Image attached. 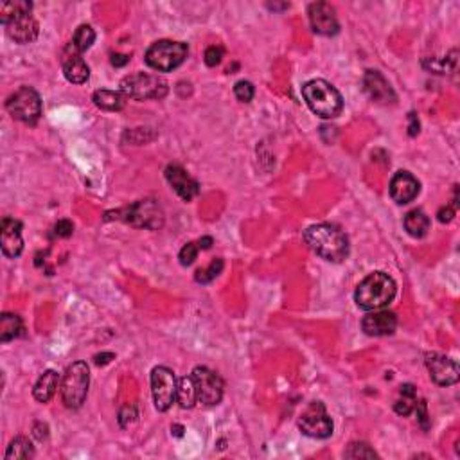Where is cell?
<instances>
[{
	"mask_svg": "<svg viewBox=\"0 0 460 460\" xmlns=\"http://www.w3.org/2000/svg\"><path fill=\"white\" fill-rule=\"evenodd\" d=\"M304 240L308 247L313 250L317 255H320L326 261L340 262L349 255V240L338 227L329 225V223H318L311 225Z\"/></svg>",
	"mask_w": 460,
	"mask_h": 460,
	"instance_id": "obj_1",
	"label": "cell"
},
{
	"mask_svg": "<svg viewBox=\"0 0 460 460\" xmlns=\"http://www.w3.org/2000/svg\"><path fill=\"white\" fill-rule=\"evenodd\" d=\"M6 31H8L11 40H14L17 43H22V45L23 43H31L38 36V22L32 19L31 14H23V17H19V19L8 23Z\"/></svg>",
	"mask_w": 460,
	"mask_h": 460,
	"instance_id": "obj_20",
	"label": "cell"
},
{
	"mask_svg": "<svg viewBox=\"0 0 460 460\" xmlns=\"http://www.w3.org/2000/svg\"><path fill=\"white\" fill-rule=\"evenodd\" d=\"M405 229L412 238L421 240V238H424V236L428 234L430 218L426 216L423 211L414 209V211H410L405 216Z\"/></svg>",
	"mask_w": 460,
	"mask_h": 460,
	"instance_id": "obj_23",
	"label": "cell"
},
{
	"mask_svg": "<svg viewBox=\"0 0 460 460\" xmlns=\"http://www.w3.org/2000/svg\"><path fill=\"white\" fill-rule=\"evenodd\" d=\"M426 367H428L430 377L441 387H450L459 381V365L455 359L448 356L437 355V353L426 355Z\"/></svg>",
	"mask_w": 460,
	"mask_h": 460,
	"instance_id": "obj_12",
	"label": "cell"
},
{
	"mask_svg": "<svg viewBox=\"0 0 460 460\" xmlns=\"http://www.w3.org/2000/svg\"><path fill=\"white\" fill-rule=\"evenodd\" d=\"M196 387V394H198V401H202L203 405L214 406L218 405L223 397V379L218 376L214 370L207 367H196L191 374Z\"/></svg>",
	"mask_w": 460,
	"mask_h": 460,
	"instance_id": "obj_11",
	"label": "cell"
},
{
	"mask_svg": "<svg viewBox=\"0 0 460 460\" xmlns=\"http://www.w3.org/2000/svg\"><path fill=\"white\" fill-rule=\"evenodd\" d=\"M397 286L390 275L383 272H374L359 282L355 291V300L365 311H376L394 300Z\"/></svg>",
	"mask_w": 460,
	"mask_h": 460,
	"instance_id": "obj_2",
	"label": "cell"
},
{
	"mask_svg": "<svg viewBox=\"0 0 460 460\" xmlns=\"http://www.w3.org/2000/svg\"><path fill=\"white\" fill-rule=\"evenodd\" d=\"M0 249L6 258H19L23 250L22 223L14 218H4L0 225Z\"/></svg>",
	"mask_w": 460,
	"mask_h": 460,
	"instance_id": "obj_14",
	"label": "cell"
},
{
	"mask_svg": "<svg viewBox=\"0 0 460 460\" xmlns=\"http://www.w3.org/2000/svg\"><path fill=\"white\" fill-rule=\"evenodd\" d=\"M94 40H96V32H94V29L90 28V25H79L76 34H74L72 42H70V45H72L79 54H83L85 51H88V49L92 47Z\"/></svg>",
	"mask_w": 460,
	"mask_h": 460,
	"instance_id": "obj_29",
	"label": "cell"
},
{
	"mask_svg": "<svg viewBox=\"0 0 460 460\" xmlns=\"http://www.w3.org/2000/svg\"><path fill=\"white\" fill-rule=\"evenodd\" d=\"M171 432H173V435H176V437H182V435H184V426H180V424H175V426L171 428Z\"/></svg>",
	"mask_w": 460,
	"mask_h": 460,
	"instance_id": "obj_44",
	"label": "cell"
},
{
	"mask_svg": "<svg viewBox=\"0 0 460 460\" xmlns=\"http://www.w3.org/2000/svg\"><path fill=\"white\" fill-rule=\"evenodd\" d=\"M299 428L304 435L313 439H327L333 433V421L326 406L320 401H313L304 410L299 419Z\"/></svg>",
	"mask_w": 460,
	"mask_h": 460,
	"instance_id": "obj_10",
	"label": "cell"
},
{
	"mask_svg": "<svg viewBox=\"0 0 460 460\" xmlns=\"http://www.w3.org/2000/svg\"><path fill=\"white\" fill-rule=\"evenodd\" d=\"M32 435H34L36 441L43 442L47 437H49V426H47L45 423H36L32 426Z\"/></svg>",
	"mask_w": 460,
	"mask_h": 460,
	"instance_id": "obj_38",
	"label": "cell"
},
{
	"mask_svg": "<svg viewBox=\"0 0 460 460\" xmlns=\"http://www.w3.org/2000/svg\"><path fill=\"white\" fill-rule=\"evenodd\" d=\"M32 457H34V450L25 437H17L14 441H11L8 451H6V460H25L32 459Z\"/></svg>",
	"mask_w": 460,
	"mask_h": 460,
	"instance_id": "obj_28",
	"label": "cell"
},
{
	"mask_svg": "<svg viewBox=\"0 0 460 460\" xmlns=\"http://www.w3.org/2000/svg\"><path fill=\"white\" fill-rule=\"evenodd\" d=\"M135 419H137V410H135V406H125V408L119 412V424L123 428H128L129 424H134Z\"/></svg>",
	"mask_w": 460,
	"mask_h": 460,
	"instance_id": "obj_35",
	"label": "cell"
},
{
	"mask_svg": "<svg viewBox=\"0 0 460 460\" xmlns=\"http://www.w3.org/2000/svg\"><path fill=\"white\" fill-rule=\"evenodd\" d=\"M198 247H200V250H209L212 247V238H202V240L198 241Z\"/></svg>",
	"mask_w": 460,
	"mask_h": 460,
	"instance_id": "obj_43",
	"label": "cell"
},
{
	"mask_svg": "<svg viewBox=\"0 0 460 460\" xmlns=\"http://www.w3.org/2000/svg\"><path fill=\"white\" fill-rule=\"evenodd\" d=\"M92 101L97 108L106 112H119L125 108L126 96L123 92H115V90H96L92 96Z\"/></svg>",
	"mask_w": 460,
	"mask_h": 460,
	"instance_id": "obj_22",
	"label": "cell"
},
{
	"mask_svg": "<svg viewBox=\"0 0 460 460\" xmlns=\"http://www.w3.org/2000/svg\"><path fill=\"white\" fill-rule=\"evenodd\" d=\"M114 358H115L114 353H103V355H97L94 359H96L97 365H106V364H110Z\"/></svg>",
	"mask_w": 460,
	"mask_h": 460,
	"instance_id": "obj_42",
	"label": "cell"
},
{
	"mask_svg": "<svg viewBox=\"0 0 460 460\" xmlns=\"http://www.w3.org/2000/svg\"><path fill=\"white\" fill-rule=\"evenodd\" d=\"M302 96L308 103L309 110L322 119H335L344 110L342 94L327 83L326 79H311L302 87Z\"/></svg>",
	"mask_w": 460,
	"mask_h": 460,
	"instance_id": "obj_3",
	"label": "cell"
},
{
	"mask_svg": "<svg viewBox=\"0 0 460 460\" xmlns=\"http://www.w3.org/2000/svg\"><path fill=\"white\" fill-rule=\"evenodd\" d=\"M401 397L397 399V403L394 405V410H396V414L403 415H410L414 412L415 405H417V397H415V387L414 385H401L399 388Z\"/></svg>",
	"mask_w": 460,
	"mask_h": 460,
	"instance_id": "obj_27",
	"label": "cell"
},
{
	"mask_svg": "<svg viewBox=\"0 0 460 460\" xmlns=\"http://www.w3.org/2000/svg\"><path fill=\"white\" fill-rule=\"evenodd\" d=\"M414 410L417 412V417H419V423H421V426H423L424 430H428L430 419H428V410H426V403H424V401H419Z\"/></svg>",
	"mask_w": 460,
	"mask_h": 460,
	"instance_id": "obj_37",
	"label": "cell"
},
{
	"mask_svg": "<svg viewBox=\"0 0 460 460\" xmlns=\"http://www.w3.org/2000/svg\"><path fill=\"white\" fill-rule=\"evenodd\" d=\"M198 252H200V247L198 243H187L184 244V249L180 250V264H184V266H191L194 261H196V258H198Z\"/></svg>",
	"mask_w": 460,
	"mask_h": 460,
	"instance_id": "obj_32",
	"label": "cell"
},
{
	"mask_svg": "<svg viewBox=\"0 0 460 460\" xmlns=\"http://www.w3.org/2000/svg\"><path fill=\"white\" fill-rule=\"evenodd\" d=\"M167 83L158 76L153 74H129L121 81V92L126 97L137 99V101H146V99H162L167 96Z\"/></svg>",
	"mask_w": 460,
	"mask_h": 460,
	"instance_id": "obj_5",
	"label": "cell"
},
{
	"mask_svg": "<svg viewBox=\"0 0 460 460\" xmlns=\"http://www.w3.org/2000/svg\"><path fill=\"white\" fill-rule=\"evenodd\" d=\"M176 381L175 373L167 367H155L151 370V394L153 403L158 412H167L176 401Z\"/></svg>",
	"mask_w": 460,
	"mask_h": 460,
	"instance_id": "obj_9",
	"label": "cell"
},
{
	"mask_svg": "<svg viewBox=\"0 0 460 460\" xmlns=\"http://www.w3.org/2000/svg\"><path fill=\"white\" fill-rule=\"evenodd\" d=\"M60 387V376L54 370H45L32 388V396L40 403H49L54 397L56 388Z\"/></svg>",
	"mask_w": 460,
	"mask_h": 460,
	"instance_id": "obj_21",
	"label": "cell"
},
{
	"mask_svg": "<svg viewBox=\"0 0 460 460\" xmlns=\"http://www.w3.org/2000/svg\"><path fill=\"white\" fill-rule=\"evenodd\" d=\"M88 385H90V373L85 362H76L67 367L60 383L61 399L65 406L72 410L81 408L87 399Z\"/></svg>",
	"mask_w": 460,
	"mask_h": 460,
	"instance_id": "obj_4",
	"label": "cell"
},
{
	"mask_svg": "<svg viewBox=\"0 0 460 460\" xmlns=\"http://www.w3.org/2000/svg\"><path fill=\"white\" fill-rule=\"evenodd\" d=\"M234 94L241 103H250L253 99V85L250 81H238L234 87Z\"/></svg>",
	"mask_w": 460,
	"mask_h": 460,
	"instance_id": "obj_33",
	"label": "cell"
},
{
	"mask_svg": "<svg viewBox=\"0 0 460 460\" xmlns=\"http://www.w3.org/2000/svg\"><path fill=\"white\" fill-rule=\"evenodd\" d=\"M309 23L317 34L322 36H335L336 32L340 31V23L336 19V13L331 6L327 2H315L309 6L308 10Z\"/></svg>",
	"mask_w": 460,
	"mask_h": 460,
	"instance_id": "obj_13",
	"label": "cell"
},
{
	"mask_svg": "<svg viewBox=\"0 0 460 460\" xmlns=\"http://www.w3.org/2000/svg\"><path fill=\"white\" fill-rule=\"evenodd\" d=\"M187 52L189 49L184 42L160 40L146 51V63L158 72H171L184 63Z\"/></svg>",
	"mask_w": 460,
	"mask_h": 460,
	"instance_id": "obj_6",
	"label": "cell"
},
{
	"mask_svg": "<svg viewBox=\"0 0 460 460\" xmlns=\"http://www.w3.org/2000/svg\"><path fill=\"white\" fill-rule=\"evenodd\" d=\"M419 191H421V185H419L417 178L408 171H399L390 180V196L399 205L414 202Z\"/></svg>",
	"mask_w": 460,
	"mask_h": 460,
	"instance_id": "obj_15",
	"label": "cell"
},
{
	"mask_svg": "<svg viewBox=\"0 0 460 460\" xmlns=\"http://www.w3.org/2000/svg\"><path fill=\"white\" fill-rule=\"evenodd\" d=\"M23 331V324L22 318L19 315H11V313H4L0 317V340L4 342H11L14 338H19Z\"/></svg>",
	"mask_w": 460,
	"mask_h": 460,
	"instance_id": "obj_25",
	"label": "cell"
},
{
	"mask_svg": "<svg viewBox=\"0 0 460 460\" xmlns=\"http://www.w3.org/2000/svg\"><path fill=\"white\" fill-rule=\"evenodd\" d=\"M32 4L28 0H14V2H4L0 6V22L8 25L14 19L23 17V14H31Z\"/></svg>",
	"mask_w": 460,
	"mask_h": 460,
	"instance_id": "obj_24",
	"label": "cell"
},
{
	"mask_svg": "<svg viewBox=\"0 0 460 460\" xmlns=\"http://www.w3.org/2000/svg\"><path fill=\"white\" fill-rule=\"evenodd\" d=\"M72 232H74V225L72 221L69 220H60L54 225V236H58V238H70Z\"/></svg>",
	"mask_w": 460,
	"mask_h": 460,
	"instance_id": "obj_36",
	"label": "cell"
},
{
	"mask_svg": "<svg viewBox=\"0 0 460 460\" xmlns=\"http://www.w3.org/2000/svg\"><path fill=\"white\" fill-rule=\"evenodd\" d=\"M198 401V394H196V387H194V381L191 376L182 377L178 381V388H176V403L180 405V408H193L194 403Z\"/></svg>",
	"mask_w": 460,
	"mask_h": 460,
	"instance_id": "obj_26",
	"label": "cell"
},
{
	"mask_svg": "<svg viewBox=\"0 0 460 460\" xmlns=\"http://www.w3.org/2000/svg\"><path fill=\"white\" fill-rule=\"evenodd\" d=\"M166 178L169 182V185L175 189V193L178 194L180 198L185 200V202H191V200L198 194L200 187L198 182L189 175L184 167L176 166V164H171L166 169Z\"/></svg>",
	"mask_w": 460,
	"mask_h": 460,
	"instance_id": "obj_16",
	"label": "cell"
},
{
	"mask_svg": "<svg viewBox=\"0 0 460 460\" xmlns=\"http://www.w3.org/2000/svg\"><path fill=\"white\" fill-rule=\"evenodd\" d=\"M63 74L65 78L69 79L70 83L74 85L87 83L88 78H90V69H88V65L85 63L81 54H79L72 45H69V49H67L63 54Z\"/></svg>",
	"mask_w": 460,
	"mask_h": 460,
	"instance_id": "obj_19",
	"label": "cell"
},
{
	"mask_svg": "<svg viewBox=\"0 0 460 460\" xmlns=\"http://www.w3.org/2000/svg\"><path fill=\"white\" fill-rule=\"evenodd\" d=\"M221 270H223V259H214L207 268L198 270L194 279L198 282H202V284H207V282H212L218 275H220Z\"/></svg>",
	"mask_w": 460,
	"mask_h": 460,
	"instance_id": "obj_30",
	"label": "cell"
},
{
	"mask_svg": "<svg viewBox=\"0 0 460 460\" xmlns=\"http://www.w3.org/2000/svg\"><path fill=\"white\" fill-rule=\"evenodd\" d=\"M6 108L14 119L22 121L25 125H36L42 115V99L31 87H22L10 96Z\"/></svg>",
	"mask_w": 460,
	"mask_h": 460,
	"instance_id": "obj_8",
	"label": "cell"
},
{
	"mask_svg": "<svg viewBox=\"0 0 460 460\" xmlns=\"http://www.w3.org/2000/svg\"><path fill=\"white\" fill-rule=\"evenodd\" d=\"M437 216L441 223H450V221L453 220V216H455V211H453L451 207H442L441 211H439Z\"/></svg>",
	"mask_w": 460,
	"mask_h": 460,
	"instance_id": "obj_39",
	"label": "cell"
},
{
	"mask_svg": "<svg viewBox=\"0 0 460 460\" xmlns=\"http://www.w3.org/2000/svg\"><path fill=\"white\" fill-rule=\"evenodd\" d=\"M408 121H410V126H408V134L414 137V135L419 134V119L417 115L415 114H410L408 115Z\"/></svg>",
	"mask_w": 460,
	"mask_h": 460,
	"instance_id": "obj_40",
	"label": "cell"
},
{
	"mask_svg": "<svg viewBox=\"0 0 460 460\" xmlns=\"http://www.w3.org/2000/svg\"><path fill=\"white\" fill-rule=\"evenodd\" d=\"M397 318L392 311H373L364 318L362 329L368 336H388L396 331Z\"/></svg>",
	"mask_w": 460,
	"mask_h": 460,
	"instance_id": "obj_18",
	"label": "cell"
},
{
	"mask_svg": "<svg viewBox=\"0 0 460 460\" xmlns=\"http://www.w3.org/2000/svg\"><path fill=\"white\" fill-rule=\"evenodd\" d=\"M221 58H223V49L220 45H211L203 54V60L209 67H216V65L221 63Z\"/></svg>",
	"mask_w": 460,
	"mask_h": 460,
	"instance_id": "obj_34",
	"label": "cell"
},
{
	"mask_svg": "<svg viewBox=\"0 0 460 460\" xmlns=\"http://www.w3.org/2000/svg\"><path fill=\"white\" fill-rule=\"evenodd\" d=\"M128 61H129V56H126V54H114V56H112V65H114V67H125Z\"/></svg>",
	"mask_w": 460,
	"mask_h": 460,
	"instance_id": "obj_41",
	"label": "cell"
},
{
	"mask_svg": "<svg viewBox=\"0 0 460 460\" xmlns=\"http://www.w3.org/2000/svg\"><path fill=\"white\" fill-rule=\"evenodd\" d=\"M115 218L126 221L129 225L138 227V229L157 230L164 225V212L158 207V203L153 200H143V202L134 203L132 207L117 211Z\"/></svg>",
	"mask_w": 460,
	"mask_h": 460,
	"instance_id": "obj_7",
	"label": "cell"
},
{
	"mask_svg": "<svg viewBox=\"0 0 460 460\" xmlns=\"http://www.w3.org/2000/svg\"><path fill=\"white\" fill-rule=\"evenodd\" d=\"M347 459H376L377 453L365 442H353L344 453Z\"/></svg>",
	"mask_w": 460,
	"mask_h": 460,
	"instance_id": "obj_31",
	"label": "cell"
},
{
	"mask_svg": "<svg viewBox=\"0 0 460 460\" xmlns=\"http://www.w3.org/2000/svg\"><path fill=\"white\" fill-rule=\"evenodd\" d=\"M364 88L367 96L376 103L388 105V103L396 101V94L392 90L385 76L377 70H367L364 76Z\"/></svg>",
	"mask_w": 460,
	"mask_h": 460,
	"instance_id": "obj_17",
	"label": "cell"
}]
</instances>
